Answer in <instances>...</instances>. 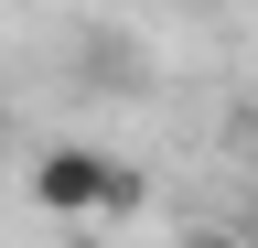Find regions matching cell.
Wrapping results in <instances>:
<instances>
[{
	"label": "cell",
	"mask_w": 258,
	"mask_h": 248,
	"mask_svg": "<svg viewBox=\"0 0 258 248\" xmlns=\"http://www.w3.org/2000/svg\"><path fill=\"white\" fill-rule=\"evenodd\" d=\"M32 205H43V216H140V173L108 162V151H86V140H43Z\"/></svg>",
	"instance_id": "obj_1"
},
{
	"label": "cell",
	"mask_w": 258,
	"mask_h": 248,
	"mask_svg": "<svg viewBox=\"0 0 258 248\" xmlns=\"http://www.w3.org/2000/svg\"><path fill=\"white\" fill-rule=\"evenodd\" d=\"M194 248H237V237H194Z\"/></svg>",
	"instance_id": "obj_2"
}]
</instances>
